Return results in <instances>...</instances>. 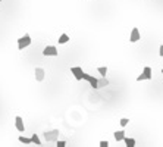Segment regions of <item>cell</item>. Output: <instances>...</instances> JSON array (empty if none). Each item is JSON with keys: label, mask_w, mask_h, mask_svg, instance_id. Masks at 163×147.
Returning a JSON list of instances; mask_svg holds the SVG:
<instances>
[{"label": "cell", "mask_w": 163, "mask_h": 147, "mask_svg": "<svg viewBox=\"0 0 163 147\" xmlns=\"http://www.w3.org/2000/svg\"><path fill=\"white\" fill-rule=\"evenodd\" d=\"M56 144H57V147H65L66 146V141H63V140H62V141H59V140H57Z\"/></svg>", "instance_id": "obj_18"}, {"label": "cell", "mask_w": 163, "mask_h": 147, "mask_svg": "<svg viewBox=\"0 0 163 147\" xmlns=\"http://www.w3.org/2000/svg\"><path fill=\"white\" fill-rule=\"evenodd\" d=\"M82 80H85V81H88L91 84V87L93 88H97V78H94L93 75H90V74H85L82 72Z\"/></svg>", "instance_id": "obj_4"}, {"label": "cell", "mask_w": 163, "mask_h": 147, "mask_svg": "<svg viewBox=\"0 0 163 147\" xmlns=\"http://www.w3.org/2000/svg\"><path fill=\"white\" fill-rule=\"evenodd\" d=\"M159 53H160V56H163V46H160V49H159Z\"/></svg>", "instance_id": "obj_20"}, {"label": "cell", "mask_w": 163, "mask_h": 147, "mask_svg": "<svg viewBox=\"0 0 163 147\" xmlns=\"http://www.w3.org/2000/svg\"><path fill=\"white\" fill-rule=\"evenodd\" d=\"M107 146H109L107 141H100V147H107Z\"/></svg>", "instance_id": "obj_19"}, {"label": "cell", "mask_w": 163, "mask_h": 147, "mask_svg": "<svg viewBox=\"0 0 163 147\" xmlns=\"http://www.w3.org/2000/svg\"><path fill=\"white\" fill-rule=\"evenodd\" d=\"M162 74H163V69H162Z\"/></svg>", "instance_id": "obj_21"}, {"label": "cell", "mask_w": 163, "mask_h": 147, "mask_svg": "<svg viewBox=\"0 0 163 147\" xmlns=\"http://www.w3.org/2000/svg\"><path fill=\"white\" fill-rule=\"evenodd\" d=\"M19 141H21L22 144H31V143H33V141H31V138L24 137V135H21V137H19Z\"/></svg>", "instance_id": "obj_14"}, {"label": "cell", "mask_w": 163, "mask_h": 147, "mask_svg": "<svg viewBox=\"0 0 163 147\" xmlns=\"http://www.w3.org/2000/svg\"><path fill=\"white\" fill-rule=\"evenodd\" d=\"M123 141H125V144H126L128 147H134V146H135V140H134V138H128V137H125V138H123Z\"/></svg>", "instance_id": "obj_13"}, {"label": "cell", "mask_w": 163, "mask_h": 147, "mask_svg": "<svg viewBox=\"0 0 163 147\" xmlns=\"http://www.w3.org/2000/svg\"><path fill=\"white\" fill-rule=\"evenodd\" d=\"M97 71H98V74H100L101 77H106V74H107V68H106V66H100Z\"/></svg>", "instance_id": "obj_16"}, {"label": "cell", "mask_w": 163, "mask_h": 147, "mask_svg": "<svg viewBox=\"0 0 163 147\" xmlns=\"http://www.w3.org/2000/svg\"><path fill=\"white\" fill-rule=\"evenodd\" d=\"M123 138H125V132L123 131H116L115 132V140L116 141H122Z\"/></svg>", "instance_id": "obj_11"}, {"label": "cell", "mask_w": 163, "mask_h": 147, "mask_svg": "<svg viewBox=\"0 0 163 147\" xmlns=\"http://www.w3.org/2000/svg\"><path fill=\"white\" fill-rule=\"evenodd\" d=\"M128 122H129V119H126V118H122V119H121V125H122V127H126V125H128Z\"/></svg>", "instance_id": "obj_17"}, {"label": "cell", "mask_w": 163, "mask_h": 147, "mask_svg": "<svg viewBox=\"0 0 163 147\" xmlns=\"http://www.w3.org/2000/svg\"><path fill=\"white\" fill-rule=\"evenodd\" d=\"M31 141H33L34 144H37V146H41V140L38 138V135H37V134H34L33 137H31Z\"/></svg>", "instance_id": "obj_15"}, {"label": "cell", "mask_w": 163, "mask_h": 147, "mask_svg": "<svg viewBox=\"0 0 163 147\" xmlns=\"http://www.w3.org/2000/svg\"><path fill=\"white\" fill-rule=\"evenodd\" d=\"M35 80L37 81H43L44 80V75H46V72H44V69L43 68H35Z\"/></svg>", "instance_id": "obj_9"}, {"label": "cell", "mask_w": 163, "mask_h": 147, "mask_svg": "<svg viewBox=\"0 0 163 147\" xmlns=\"http://www.w3.org/2000/svg\"><path fill=\"white\" fill-rule=\"evenodd\" d=\"M43 55H44V56H57L59 52H57V49L55 46H47V47H44V50H43Z\"/></svg>", "instance_id": "obj_5"}, {"label": "cell", "mask_w": 163, "mask_h": 147, "mask_svg": "<svg viewBox=\"0 0 163 147\" xmlns=\"http://www.w3.org/2000/svg\"><path fill=\"white\" fill-rule=\"evenodd\" d=\"M138 40H140V31H138V28H132L129 41H131V43H137Z\"/></svg>", "instance_id": "obj_8"}, {"label": "cell", "mask_w": 163, "mask_h": 147, "mask_svg": "<svg viewBox=\"0 0 163 147\" xmlns=\"http://www.w3.org/2000/svg\"><path fill=\"white\" fill-rule=\"evenodd\" d=\"M109 85V81L106 80V77H101L100 80H97V88H101V87H106Z\"/></svg>", "instance_id": "obj_10"}, {"label": "cell", "mask_w": 163, "mask_h": 147, "mask_svg": "<svg viewBox=\"0 0 163 147\" xmlns=\"http://www.w3.org/2000/svg\"><path fill=\"white\" fill-rule=\"evenodd\" d=\"M44 138H46V141H55L56 143L57 138H59V130L46 131L44 132Z\"/></svg>", "instance_id": "obj_2"}, {"label": "cell", "mask_w": 163, "mask_h": 147, "mask_svg": "<svg viewBox=\"0 0 163 147\" xmlns=\"http://www.w3.org/2000/svg\"><path fill=\"white\" fill-rule=\"evenodd\" d=\"M59 44H65V43H68V41H69V35H68V34H62V35H60V37H59Z\"/></svg>", "instance_id": "obj_12"}, {"label": "cell", "mask_w": 163, "mask_h": 147, "mask_svg": "<svg viewBox=\"0 0 163 147\" xmlns=\"http://www.w3.org/2000/svg\"><path fill=\"white\" fill-rule=\"evenodd\" d=\"M0 2H2V0H0Z\"/></svg>", "instance_id": "obj_22"}, {"label": "cell", "mask_w": 163, "mask_h": 147, "mask_svg": "<svg viewBox=\"0 0 163 147\" xmlns=\"http://www.w3.org/2000/svg\"><path fill=\"white\" fill-rule=\"evenodd\" d=\"M71 72H72V75L78 81L82 80V68H80V66H72V68H71Z\"/></svg>", "instance_id": "obj_6"}, {"label": "cell", "mask_w": 163, "mask_h": 147, "mask_svg": "<svg viewBox=\"0 0 163 147\" xmlns=\"http://www.w3.org/2000/svg\"><path fill=\"white\" fill-rule=\"evenodd\" d=\"M15 127H16V130L19 131V132H24V131H25L24 119H22L21 116H16V118H15Z\"/></svg>", "instance_id": "obj_7"}, {"label": "cell", "mask_w": 163, "mask_h": 147, "mask_svg": "<svg viewBox=\"0 0 163 147\" xmlns=\"http://www.w3.org/2000/svg\"><path fill=\"white\" fill-rule=\"evenodd\" d=\"M151 78H153V75H151V68H150V66H146V68H144V71H143V74H141L140 77H137V81L151 80Z\"/></svg>", "instance_id": "obj_3"}, {"label": "cell", "mask_w": 163, "mask_h": 147, "mask_svg": "<svg viewBox=\"0 0 163 147\" xmlns=\"http://www.w3.org/2000/svg\"><path fill=\"white\" fill-rule=\"evenodd\" d=\"M31 44V37H30V34H25L24 37H21V38H18V49L22 50L25 49V47H28Z\"/></svg>", "instance_id": "obj_1"}]
</instances>
